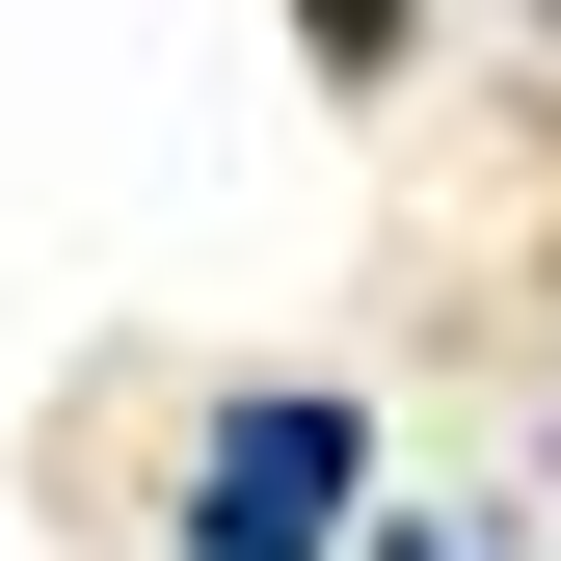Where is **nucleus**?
<instances>
[{
  "label": "nucleus",
  "instance_id": "2",
  "mask_svg": "<svg viewBox=\"0 0 561 561\" xmlns=\"http://www.w3.org/2000/svg\"><path fill=\"white\" fill-rule=\"evenodd\" d=\"M321 27V81H401V0H295Z\"/></svg>",
  "mask_w": 561,
  "mask_h": 561
},
{
  "label": "nucleus",
  "instance_id": "3",
  "mask_svg": "<svg viewBox=\"0 0 561 561\" xmlns=\"http://www.w3.org/2000/svg\"><path fill=\"white\" fill-rule=\"evenodd\" d=\"M347 561H481V535H347Z\"/></svg>",
  "mask_w": 561,
  "mask_h": 561
},
{
  "label": "nucleus",
  "instance_id": "1",
  "mask_svg": "<svg viewBox=\"0 0 561 561\" xmlns=\"http://www.w3.org/2000/svg\"><path fill=\"white\" fill-rule=\"evenodd\" d=\"M375 535V401H215V455H187V561H347Z\"/></svg>",
  "mask_w": 561,
  "mask_h": 561
}]
</instances>
